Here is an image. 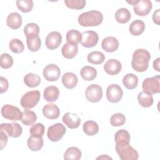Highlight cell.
Returning a JSON list of instances; mask_svg holds the SVG:
<instances>
[{
	"instance_id": "1",
	"label": "cell",
	"mask_w": 160,
	"mask_h": 160,
	"mask_svg": "<svg viewBox=\"0 0 160 160\" xmlns=\"http://www.w3.org/2000/svg\"><path fill=\"white\" fill-rule=\"evenodd\" d=\"M150 59L149 51L144 49H138L132 54L131 66L137 72H144L148 68Z\"/></svg>"
},
{
	"instance_id": "2",
	"label": "cell",
	"mask_w": 160,
	"mask_h": 160,
	"mask_svg": "<svg viewBox=\"0 0 160 160\" xmlns=\"http://www.w3.org/2000/svg\"><path fill=\"white\" fill-rule=\"evenodd\" d=\"M78 23L84 27L97 26L103 21V15L99 11L92 10L81 14L78 17Z\"/></svg>"
},
{
	"instance_id": "3",
	"label": "cell",
	"mask_w": 160,
	"mask_h": 160,
	"mask_svg": "<svg viewBox=\"0 0 160 160\" xmlns=\"http://www.w3.org/2000/svg\"><path fill=\"white\" fill-rule=\"evenodd\" d=\"M116 151L122 160H136L139 154L128 141L116 142Z\"/></svg>"
},
{
	"instance_id": "4",
	"label": "cell",
	"mask_w": 160,
	"mask_h": 160,
	"mask_svg": "<svg viewBox=\"0 0 160 160\" xmlns=\"http://www.w3.org/2000/svg\"><path fill=\"white\" fill-rule=\"evenodd\" d=\"M41 98L39 91H31L25 93L21 99V105L25 109H31L37 105Z\"/></svg>"
},
{
	"instance_id": "5",
	"label": "cell",
	"mask_w": 160,
	"mask_h": 160,
	"mask_svg": "<svg viewBox=\"0 0 160 160\" xmlns=\"http://www.w3.org/2000/svg\"><path fill=\"white\" fill-rule=\"evenodd\" d=\"M160 76L159 75L145 79L142 84L143 91L153 94L160 92Z\"/></svg>"
},
{
	"instance_id": "6",
	"label": "cell",
	"mask_w": 160,
	"mask_h": 160,
	"mask_svg": "<svg viewBox=\"0 0 160 160\" xmlns=\"http://www.w3.org/2000/svg\"><path fill=\"white\" fill-rule=\"evenodd\" d=\"M66 132L65 126L61 123H56L49 127L47 131L48 139L52 142L59 141Z\"/></svg>"
},
{
	"instance_id": "7",
	"label": "cell",
	"mask_w": 160,
	"mask_h": 160,
	"mask_svg": "<svg viewBox=\"0 0 160 160\" xmlns=\"http://www.w3.org/2000/svg\"><path fill=\"white\" fill-rule=\"evenodd\" d=\"M1 114L5 119L11 121H20L22 112L18 107L11 104H5L1 108Z\"/></svg>"
},
{
	"instance_id": "8",
	"label": "cell",
	"mask_w": 160,
	"mask_h": 160,
	"mask_svg": "<svg viewBox=\"0 0 160 160\" xmlns=\"http://www.w3.org/2000/svg\"><path fill=\"white\" fill-rule=\"evenodd\" d=\"M85 95L88 101L91 102H98L102 97V88L96 84H91L87 87Z\"/></svg>"
},
{
	"instance_id": "9",
	"label": "cell",
	"mask_w": 160,
	"mask_h": 160,
	"mask_svg": "<svg viewBox=\"0 0 160 160\" xmlns=\"http://www.w3.org/2000/svg\"><path fill=\"white\" fill-rule=\"evenodd\" d=\"M106 94L107 99L109 102L116 103L121 99L123 95V91L120 86L116 84H112L108 87Z\"/></svg>"
},
{
	"instance_id": "10",
	"label": "cell",
	"mask_w": 160,
	"mask_h": 160,
	"mask_svg": "<svg viewBox=\"0 0 160 160\" xmlns=\"http://www.w3.org/2000/svg\"><path fill=\"white\" fill-rule=\"evenodd\" d=\"M99 41L98 33L93 31H86L82 33L81 44L83 47L91 48L95 46Z\"/></svg>"
},
{
	"instance_id": "11",
	"label": "cell",
	"mask_w": 160,
	"mask_h": 160,
	"mask_svg": "<svg viewBox=\"0 0 160 160\" xmlns=\"http://www.w3.org/2000/svg\"><path fill=\"white\" fill-rule=\"evenodd\" d=\"M0 130L4 131L12 138L19 137L22 132V127L17 122L2 123L0 126Z\"/></svg>"
},
{
	"instance_id": "12",
	"label": "cell",
	"mask_w": 160,
	"mask_h": 160,
	"mask_svg": "<svg viewBox=\"0 0 160 160\" xmlns=\"http://www.w3.org/2000/svg\"><path fill=\"white\" fill-rule=\"evenodd\" d=\"M61 70L59 68L54 64L47 65L43 69V76L46 80L48 81H56L60 77Z\"/></svg>"
},
{
	"instance_id": "13",
	"label": "cell",
	"mask_w": 160,
	"mask_h": 160,
	"mask_svg": "<svg viewBox=\"0 0 160 160\" xmlns=\"http://www.w3.org/2000/svg\"><path fill=\"white\" fill-rule=\"evenodd\" d=\"M62 42V36L57 31L49 32L46 38V46L50 50L57 49Z\"/></svg>"
},
{
	"instance_id": "14",
	"label": "cell",
	"mask_w": 160,
	"mask_h": 160,
	"mask_svg": "<svg viewBox=\"0 0 160 160\" xmlns=\"http://www.w3.org/2000/svg\"><path fill=\"white\" fill-rule=\"evenodd\" d=\"M152 8L151 1L149 0H139L137 4L133 6L134 12L140 16L148 15Z\"/></svg>"
},
{
	"instance_id": "15",
	"label": "cell",
	"mask_w": 160,
	"mask_h": 160,
	"mask_svg": "<svg viewBox=\"0 0 160 160\" xmlns=\"http://www.w3.org/2000/svg\"><path fill=\"white\" fill-rule=\"evenodd\" d=\"M122 65L120 61L115 59H110L107 61L104 66L105 72L110 75H116L120 72Z\"/></svg>"
},
{
	"instance_id": "16",
	"label": "cell",
	"mask_w": 160,
	"mask_h": 160,
	"mask_svg": "<svg viewBox=\"0 0 160 160\" xmlns=\"http://www.w3.org/2000/svg\"><path fill=\"white\" fill-rule=\"evenodd\" d=\"M62 122L70 129L78 128L81 123V119L75 113L68 112L62 117Z\"/></svg>"
},
{
	"instance_id": "17",
	"label": "cell",
	"mask_w": 160,
	"mask_h": 160,
	"mask_svg": "<svg viewBox=\"0 0 160 160\" xmlns=\"http://www.w3.org/2000/svg\"><path fill=\"white\" fill-rule=\"evenodd\" d=\"M42 111L44 116L49 119H57L60 115V110L59 108L52 103L46 104L43 107Z\"/></svg>"
},
{
	"instance_id": "18",
	"label": "cell",
	"mask_w": 160,
	"mask_h": 160,
	"mask_svg": "<svg viewBox=\"0 0 160 160\" xmlns=\"http://www.w3.org/2000/svg\"><path fill=\"white\" fill-rule=\"evenodd\" d=\"M102 48L108 52L116 51L119 47L118 40L112 36H108L103 39L101 43Z\"/></svg>"
},
{
	"instance_id": "19",
	"label": "cell",
	"mask_w": 160,
	"mask_h": 160,
	"mask_svg": "<svg viewBox=\"0 0 160 160\" xmlns=\"http://www.w3.org/2000/svg\"><path fill=\"white\" fill-rule=\"evenodd\" d=\"M61 80L64 86L69 89L74 88L78 82L77 76L74 73L70 72L64 73L62 76Z\"/></svg>"
},
{
	"instance_id": "20",
	"label": "cell",
	"mask_w": 160,
	"mask_h": 160,
	"mask_svg": "<svg viewBox=\"0 0 160 160\" xmlns=\"http://www.w3.org/2000/svg\"><path fill=\"white\" fill-rule=\"evenodd\" d=\"M6 24L10 28L18 29L22 25V17L16 12H11L7 17Z\"/></svg>"
},
{
	"instance_id": "21",
	"label": "cell",
	"mask_w": 160,
	"mask_h": 160,
	"mask_svg": "<svg viewBox=\"0 0 160 160\" xmlns=\"http://www.w3.org/2000/svg\"><path fill=\"white\" fill-rule=\"evenodd\" d=\"M78 51V45L71 42L64 44L61 48L62 55L66 59H72L76 56Z\"/></svg>"
},
{
	"instance_id": "22",
	"label": "cell",
	"mask_w": 160,
	"mask_h": 160,
	"mask_svg": "<svg viewBox=\"0 0 160 160\" xmlns=\"http://www.w3.org/2000/svg\"><path fill=\"white\" fill-rule=\"evenodd\" d=\"M44 98L48 102L56 101L59 95V89L54 86H49L46 87L44 90Z\"/></svg>"
},
{
	"instance_id": "23",
	"label": "cell",
	"mask_w": 160,
	"mask_h": 160,
	"mask_svg": "<svg viewBox=\"0 0 160 160\" xmlns=\"http://www.w3.org/2000/svg\"><path fill=\"white\" fill-rule=\"evenodd\" d=\"M144 29L145 24L142 21L139 19L132 21L129 27V31L130 33L135 36H138L144 32Z\"/></svg>"
},
{
	"instance_id": "24",
	"label": "cell",
	"mask_w": 160,
	"mask_h": 160,
	"mask_svg": "<svg viewBox=\"0 0 160 160\" xmlns=\"http://www.w3.org/2000/svg\"><path fill=\"white\" fill-rule=\"evenodd\" d=\"M80 75L85 81H91L96 78L97 76V71L94 68L89 66H86L81 68Z\"/></svg>"
},
{
	"instance_id": "25",
	"label": "cell",
	"mask_w": 160,
	"mask_h": 160,
	"mask_svg": "<svg viewBox=\"0 0 160 160\" xmlns=\"http://www.w3.org/2000/svg\"><path fill=\"white\" fill-rule=\"evenodd\" d=\"M122 83L124 87L128 89H135L138 84V78L132 73L126 74L122 79Z\"/></svg>"
},
{
	"instance_id": "26",
	"label": "cell",
	"mask_w": 160,
	"mask_h": 160,
	"mask_svg": "<svg viewBox=\"0 0 160 160\" xmlns=\"http://www.w3.org/2000/svg\"><path fill=\"white\" fill-rule=\"evenodd\" d=\"M44 141L42 137H34L31 136L27 141V144L30 150L32 151H38L43 146Z\"/></svg>"
},
{
	"instance_id": "27",
	"label": "cell",
	"mask_w": 160,
	"mask_h": 160,
	"mask_svg": "<svg viewBox=\"0 0 160 160\" xmlns=\"http://www.w3.org/2000/svg\"><path fill=\"white\" fill-rule=\"evenodd\" d=\"M138 101L139 104L144 108H149L154 102L152 95L144 91H141L138 94Z\"/></svg>"
},
{
	"instance_id": "28",
	"label": "cell",
	"mask_w": 160,
	"mask_h": 160,
	"mask_svg": "<svg viewBox=\"0 0 160 160\" xmlns=\"http://www.w3.org/2000/svg\"><path fill=\"white\" fill-rule=\"evenodd\" d=\"M114 16L116 21L121 24H125L128 22L130 20L131 17L129 11L124 8L118 9Z\"/></svg>"
},
{
	"instance_id": "29",
	"label": "cell",
	"mask_w": 160,
	"mask_h": 160,
	"mask_svg": "<svg viewBox=\"0 0 160 160\" xmlns=\"http://www.w3.org/2000/svg\"><path fill=\"white\" fill-rule=\"evenodd\" d=\"M84 132L88 136H94L99 131V126L97 122L93 121H86L82 126Z\"/></svg>"
},
{
	"instance_id": "30",
	"label": "cell",
	"mask_w": 160,
	"mask_h": 160,
	"mask_svg": "<svg viewBox=\"0 0 160 160\" xmlns=\"http://www.w3.org/2000/svg\"><path fill=\"white\" fill-rule=\"evenodd\" d=\"M37 120V116L36 113L31 110L25 109L22 111L21 118V122L26 126H30L34 123Z\"/></svg>"
},
{
	"instance_id": "31",
	"label": "cell",
	"mask_w": 160,
	"mask_h": 160,
	"mask_svg": "<svg viewBox=\"0 0 160 160\" xmlns=\"http://www.w3.org/2000/svg\"><path fill=\"white\" fill-rule=\"evenodd\" d=\"M41 78L36 74L28 73L24 78L25 84L29 88H35L38 86L41 83Z\"/></svg>"
},
{
	"instance_id": "32",
	"label": "cell",
	"mask_w": 160,
	"mask_h": 160,
	"mask_svg": "<svg viewBox=\"0 0 160 160\" xmlns=\"http://www.w3.org/2000/svg\"><path fill=\"white\" fill-rule=\"evenodd\" d=\"M26 42L29 50L32 52L38 51L41 46V40L39 36L26 38Z\"/></svg>"
},
{
	"instance_id": "33",
	"label": "cell",
	"mask_w": 160,
	"mask_h": 160,
	"mask_svg": "<svg viewBox=\"0 0 160 160\" xmlns=\"http://www.w3.org/2000/svg\"><path fill=\"white\" fill-rule=\"evenodd\" d=\"M88 61L94 64H102L105 60V55L100 51H92L88 54L87 57Z\"/></svg>"
},
{
	"instance_id": "34",
	"label": "cell",
	"mask_w": 160,
	"mask_h": 160,
	"mask_svg": "<svg viewBox=\"0 0 160 160\" xmlns=\"http://www.w3.org/2000/svg\"><path fill=\"white\" fill-rule=\"evenodd\" d=\"M81 151L77 147H70L66 149L64 154V159L66 160H78L81 158Z\"/></svg>"
},
{
	"instance_id": "35",
	"label": "cell",
	"mask_w": 160,
	"mask_h": 160,
	"mask_svg": "<svg viewBox=\"0 0 160 160\" xmlns=\"http://www.w3.org/2000/svg\"><path fill=\"white\" fill-rule=\"evenodd\" d=\"M66 39L68 42L78 44L82 39V33L76 29H71L66 33Z\"/></svg>"
},
{
	"instance_id": "36",
	"label": "cell",
	"mask_w": 160,
	"mask_h": 160,
	"mask_svg": "<svg viewBox=\"0 0 160 160\" xmlns=\"http://www.w3.org/2000/svg\"><path fill=\"white\" fill-rule=\"evenodd\" d=\"M39 32V28L38 25L34 22L27 24L24 28V33L26 38L38 36Z\"/></svg>"
},
{
	"instance_id": "37",
	"label": "cell",
	"mask_w": 160,
	"mask_h": 160,
	"mask_svg": "<svg viewBox=\"0 0 160 160\" xmlns=\"http://www.w3.org/2000/svg\"><path fill=\"white\" fill-rule=\"evenodd\" d=\"M16 6L21 11L26 13L31 11L34 6V2L32 0H18Z\"/></svg>"
},
{
	"instance_id": "38",
	"label": "cell",
	"mask_w": 160,
	"mask_h": 160,
	"mask_svg": "<svg viewBox=\"0 0 160 160\" xmlns=\"http://www.w3.org/2000/svg\"><path fill=\"white\" fill-rule=\"evenodd\" d=\"M9 48L10 50L16 54L21 53L24 49L23 42L19 39H12L11 40L9 44Z\"/></svg>"
},
{
	"instance_id": "39",
	"label": "cell",
	"mask_w": 160,
	"mask_h": 160,
	"mask_svg": "<svg viewBox=\"0 0 160 160\" xmlns=\"http://www.w3.org/2000/svg\"><path fill=\"white\" fill-rule=\"evenodd\" d=\"M45 131V127L43 124L38 122L33 124L30 129L29 132L31 136L34 137H42Z\"/></svg>"
},
{
	"instance_id": "40",
	"label": "cell",
	"mask_w": 160,
	"mask_h": 160,
	"mask_svg": "<svg viewBox=\"0 0 160 160\" xmlns=\"http://www.w3.org/2000/svg\"><path fill=\"white\" fill-rule=\"evenodd\" d=\"M126 122V117L122 113H116L111 117L110 122L112 126L118 127L122 126Z\"/></svg>"
},
{
	"instance_id": "41",
	"label": "cell",
	"mask_w": 160,
	"mask_h": 160,
	"mask_svg": "<svg viewBox=\"0 0 160 160\" xmlns=\"http://www.w3.org/2000/svg\"><path fill=\"white\" fill-rule=\"evenodd\" d=\"M64 3L68 8L73 9H82L86 6L84 0H65Z\"/></svg>"
},
{
	"instance_id": "42",
	"label": "cell",
	"mask_w": 160,
	"mask_h": 160,
	"mask_svg": "<svg viewBox=\"0 0 160 160\" xmlns=\"http://www.w3.org/2000/svg\"><path fill=\"white\" fill-rule=\"evenodd\" d=\"M0 65L3 69H9L13 65V59L8 53H3L0 57Z\"/></svg>"
},
{
	"instance_id": "43",
	"label": "cell",
	"mask_w": 160,
	"mask_h": 160,
	"mask_svg": "<svg viewBox=\"0 0 160 160\" xmlns=\"http://www.w3.org/2000/svg\"><path fill=\"white\" fill-rule=\"evenodd\" d=\"M115 142L119 141H128L130 142L131 136L128 131L126 129H120L117 131L114 136Z\"/></svg>"
},
{
	"instance_id": "44",
	"label": "cell",
	"mask_w": 160,
	"mask_h": 160,
	"mask_svg": "<svg viewBox=\"0 0 160 160\" xmlns=\"http://www.w3.org/2000/svg\"><path fill=\"white\" fill-rule=\"evenodd\" d=\"M0 84H1V89H0V92L1 94H2L5 92L9 87V83L6 78L1 76L0 78Z\"/></svg>"
},
{
	"instance_id": "45",
	"label": "cell",
	"mask_w": 160,
	"mask_h": 160,
	"mask_svg": "<svg viewBox=\"0 0 160 160\" xmlns=\"http://www.w3.org/2000/svg\"><path fill=\"white\" fill-rule=\"evenodd\" d=\"M0 134H1V150H2L3 148L6 145V143L8 140V138L4 131H1Z\"/></svg>"
},
{
	"instance_id": "46",
	"label": "cell",
	"mask_w": 160,
	"mask_h": 160,
	"mask_svg": "<svg viewBox=\"0 0 160 160\" xmlns=\"http://www.w3.org/2000/svg\"><path fill=\"white\" fill-rule=\"evenodd\" d=\"M160 9H156L153 14H152V20H153V22L156 24L157 25H159L160 24V18H159V16H160Z\"/></svg>"
},
{
	"instance_id": "47",
	"label": "cell",
	"mask_w": 160,
	"mask_h": 160,
	"mask_svg": "<svg viewBox=\"0 0 160 160\" xmlns=\"http://www.w3.org/2000/svg\"><path fill=\"white\" fill-rule=\"evenodd\" d=\"M159 61H160V58H158L156 59H155L153 62V68L154 69L159 72L160 71V68H159Z\"/></svg>"
},
{
	"instance_id": "48",
	"label": "cell",
	"mask_w": 160,
	"mask_h": 160,
	"mask_svg": "<svg viewBox=\"0 0 160 160\" xmlns=\"http://www.w3.org/2000/svg\"><path fill=\"white\" fill-rule=\"evenodd\" d=\"M96 159H112V158L106 154H102V156L98 157Z\"/></svg>"
},
{
	"instance_id": "49",
	"label": "cell",
	"mask_w": 160,
	"mask_h": 160,
	"mask_svg": "<svg viewBox=\"0 0 160 160\" xmlns=\"http://www.w3.org/2000/svg\"><path fill=\"white\" fill-rule=\"evenodd\" d=\"M139 0H131V1H126V2L132 6H134L136 4L138 3Z\"/></svg>"
}]
</instances>
